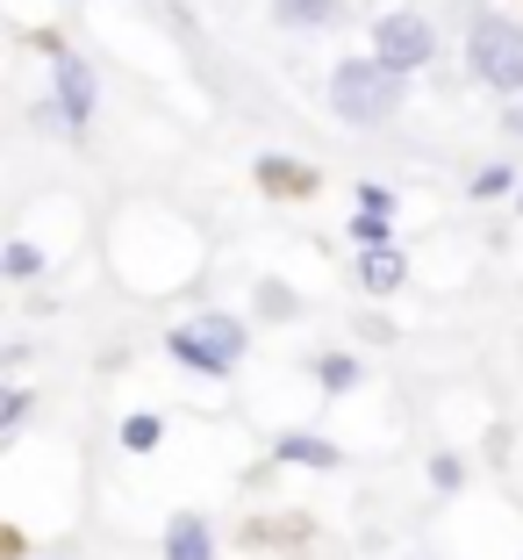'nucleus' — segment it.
Listing matches in <instances>:
<instances>
[{"mask_svg":"<svg viewBox=\"0 0 523 560\" xmlns=\"http://www.w3.org/2000/svg\"><path fill=\"white\" fill-rule=\"evenodd\" d=\"M373 58H388L394 72H424L430 58H438V22L424 15V8H380L373 15Z\"/></svg>","mask_w":523,"mask_h":560,"instance_id":"nucleus-5","label":"nucleus"},{"mask_svg":"<svg viewBox=\"0 0 523 560\" xmlns=\"http://www.w3.org/2000/svg\"><path fill=\"white\" fill-rule=\"evenodd\" d=\"M94 116H100V72L86 66L80 50L50 44V122L80 137V130H86Z\"/></svg>","mask_w":523,"mask_h":560,"instance_id":"nucleus-4","label":"nucleus"},{"mask_svg":"<svg viewBox=\"0 0 523 560\" xmlns=\"http://www.w3.org/2000/svg\"><path fill=\"white\" fill-rule=\"evenodd\" d=\"M516 215H523V187H516Z\"/></svg>","mask_w":523,"mask_h":560,"instance_id":"nucleus-22","label":"nucleus"},{"mask_svg":"<svg viewBox=\"0 0 523 560\" xmlns=\"http://www.w3.org/2000/svg\"><path fill=\"white\" fill-rule=\"evenodd\" d=\"M388 231H394V215H373V209H352L344 215V237H352V245H388Z\"/></svg>","mask_w":523,"mask_h":560,"instance_id":"nucleus-13","label":"nucleus"},{"mask_svg":"<svg viewBox=\"0 0 523 560\" xmlns=\"http://www.w3.org/2000/svg\"><path fill=\"white\" fill-rule=\"evenodd\" d=\"M495 195H516V165H480L474 173V201H495Z\"/></svg>","mask_w":523,"mask_h":560,"instance_id":"nucleus-16","label":"nucleus"},{"mask_svg":"<svg viewBox=\"0 0 523 560\" xmlns=\"http://www.w3.org/2000/svg\"><path fill=\"white\" fill-rule=\"evenodd\" d=\"M259 316L295 324V316H301V295H295V288H280V280H259Z\"/></svg>","mask_w":523,"mask_h":560,"instance_id":"nucleus-14","label":"nucleus"},{"mask_svg":"<svg viewBox=\"0 0 523 560\" xmlns=\"http://www.w3.org/2000/svg\"><path fill=\"white\" fill-rule=\"evenodd\" d=\"M259 180H265V187H309V165H287V159H259Z\"/></svg>","mask_w":523,"mask_h":560,"instance_id":"nucleus-18","label":"nucleus"},{"mask_svg":"<svg viewBox=\"0 0 523 560\" xmlns=\"http://www.w3.org/2000/svg\"><path fill=\"white\" fill-rule=\"evenodd\" d=\"M44 245H36V237H8V252H0V273L15 280V288H29V280H44Z\"/></svg>","mask_w":523,"mask_h":560,"instance_id":"nucleus-11","label":"nucleus"},{"mask_svg":"<svg viewBox=\"0 0 523 560\" xmlns=\"http://www.w3.org/2000/svg\"><path fill=\"white\" fill-rule=\"evenodd\" d=\"M402 280H409V259H402V245H394V237L359 252V288H366V295H394Z\"/></svg>","mask_w":523,"mask_h":560,"instance_id":"nucleus-7","label":"nucleus"},{"mask_svg":"<svg viewBox=\"0 0 523 560\" xmlns=\"http://www.w3.org/2000/svg\"><path fill=\"white\" fill-rule=\"evenodd\" d=\"M430 489L459 495V489H466V460H459V453H430Z\"/></svg>","mask_w":523,"mask_h":560,"instance_id":"nucleus-15","label":"nucleus"},{"mask_svg":"<svg viewBox=\"0 0 523 560\" xmlns=\"http://www.w3.org/2000/svg\"><path fill=\"white\" fill-rule=\"evenodd\" d=\"M165 560H215V525L201 511H173V525H165Z\"/></svg>","mask_w":523,"mask_h":560,"instance_id":"nucleus-6","label":"nucleus"},{"mask_svg":"<svg viewBox=\"0 0 523 560\" xmlns=\"http://www.w3.org/2000/svg\"><path fill=\"white\" fill-rule=\"evenodd\" d=\"M316 388H323V396H352V388H359L366 381V366H359V352H316Z\"/></svg>","mask_w":523,"mask_h":560,"instance_id":"nucleus-10","label":"nucleus"},{"mask_svg":"<svg viewBox=\"0 0 523 560\" xmlns=\"http://www.w3.org/2000/svg\"><path fill=\"white\" fill-rule=\"evenodd\" d=\"M337 15H344V0H273V22H280V30H295V36L337 30Z\"/></svg>","mask_w":523,"mask_h":560,"instance_id":"nucleus-8","label":"nucleus"},{"mask_svg":"<svg viewBox=\"0 0 523 560\" xmlns=\"http://www.w3.org/2000/svg\"><path fill=\"white\" fill-rule=\"evenodd\" d=\"M352 201H359V209H373V215H402V195H394V187H380V180H359V187H352Z\"/></svg>","mask_w":523,"mask_h":560,"instance_id":"nucleus-17","label":"nucleus"},{"mask_svg":"<svg viewBox=\"0 0 523 560\" xmlns=\"http://www.w3.org/2000/svg\"><path fill=\"white\" fill-rule=\"evenodd\" d=\"M22 424H29V388H8V396H0V431L15 439Z\"/></svg>","mask_w":523,"mask_h":560,"instance_id":"nucleus-19","label":"nucleus"},{"mask_svg":"<svg viewBox=\"0 0 523 560\" xmlns=\"http://www.w3.org/2000/svg\"><path fill=\"white\" fill-rule=\"evenodd\" d=\"M402 101H409V72H394L388 58H344L330 72V116L352 122V130H380V122L402 116Z\"/></svg>","mask_w":523,"mask_h":560,"instance_id":"nucleus-1","label":"nucleus"},{"mask_svg":"<svg viewBox=\"0 0 523 560\" xmlns=\"http://www.w3.org/2000/svg\"><path fill=\"white\" fill-rule=\"evenodd\" d=\"M36 560H66V553H36Z\"/></svg>","mask_w":523,"mask_h":560,"instance_id":"nucleus-21","label":"nucleus"},{"mask_svg":"<svg viewBox=\"0 0 523 560\" xmlns=\"http://www.w3.org/2000/svg\"><path fill=\"white\" fill-rule=\"evenodd\" d=\"M115 439H122V453H158L165 445V417L158 410H130L122 424H115Z\"/></svg>","mask_w":523,"mask_h":560,"instance_id":"nucleus-12","label":"nucleus"},{"mask_svg":"<svg viewBox=\"0 0 523 560\" xmlns=\"http://www.w3.org/2000/svg\"><path fill=\"white\" fill-rule=\"evenodd\" d=\"M273 460L280 467H337L344 453L330 439H316V431H280V439H273Z\"/></svg>","mask_w":523,"mask_h":560,"instance_id":"nucleus-9","label":"nucleus"},{"mask_svg":"<svg viewBox=\"0 0 523 560\" xmlns=\"http://www.w3.org/2000/svg\"><path fill=\"white\" fill-rule=\"evenodd\" d=\"M245 352H251V324L229 316V310H201V316H187V324L165 330V360L187 366V374H201V381H223Z\"/></svg>","mask_w":523,"mask_h":560,"instance_id":"nucleus-3","label":"nucleus"},{"mask_svg":"<svg viewBox=\"0 0 523 560\" xmlns=\"http://www.w3.org/2000/svg\"><path fill=\"white\" fill-rule=\"evenodd\" d=\"M502 130H509V137H523V101H502Z\"/></svg>","mask_w":523,"mask_h":560,"instance_id":"nucleus-20","label":"nucleus"},{"mask_svg":"<svg viewBox=\"0 0 523 560\" xmlns=\"http://www.w3.org/2000/svg\"><path fill=\"white\" fill-rule=\"evenodd\" d=\"M466 72H474L488 94L523 101V15L466 8Z\"/></svg>","mask_w":523,"mask_h":560,"instance_id":"nucleus-2","label":"nucleus"}]
</instances>
